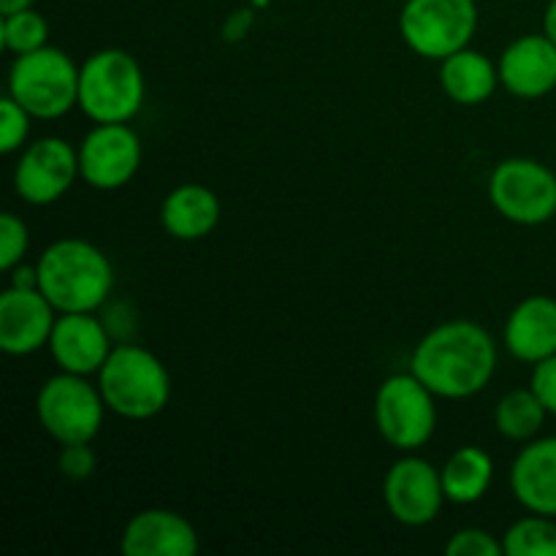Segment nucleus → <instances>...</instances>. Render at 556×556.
Listing matches in <instances>:
<instances>
[{"label": "nucleus", "instance_id": "f257e3e1", "mask_svg": "<svg viewBox=\"0 0 556 556\" xmlns=\"http://www.w3.org/2000/svg\"><path fill=\"white\" fill-rule=\"evenodd\" d=\"M410 372L438 400H470L497 372V342L476 320H445L418 340Z\"/></svg>", "mask_w": 556, "mask_h": 556}, {"label": "nucleus", "instance_id": "f03ea898", "mask_svg": "<svg viewBox=\"0 0 556 556\" xmlns=\"http://www.w3.org/2000/svg\"><path fill=\"white\" fill-rule=\"evenodd\" d=\"M38 288L58 313H98L114 288L109 255L87 239H58L36 264Z\"/></svg>", "mask_w": 556, "mask_h": 556}, {"label": "nucleus", "instance_id": "7ed1b4c3", "mask_svg": "<svg viewBox=\"0 0 556 556\" xmlns=\"http://www.w3.org/2000/svg\"><path fill=\"white\" fill-rule=\"evenodd\" d=\"M109 413L128 421H150L172 400V375L166 364L144 345L119 342L96 375Z\"/></svg>", "mask_w": 556, "mask_h": 556}, {"label": "nucleus", "instance_id": "20e7f679", "mask_svg": "<svg viewBox=\"0 0 556 556\" xmlns=\"http://www.w3.org/2000/svg\"><path fill=\"white\" fill-rule=\"evenodd\" d=\"M144 71L125 49H98L79 65V109L96 125L130 123L144 106Z\"/></svg>", "mask_w": 556, "mask_h": 556}, {"label": "nucleus", "instance_id": "39448f33", "mask_svg": "<svg viewBox=\"0 0 556 556\" xmlns=\"http://www.w3.org/2000/svg\"><path fill=\"white\" fill-rule=\"evenodd\" d=\"M9 96L33 119H60L79 106V65L58 47L16 54L9 68Z\"/></svg>", "mask_w": 556, "mask_h": 556}, {"label": "nucleus", "instance_id": "423d86ee", "mask_svg": "<svg viewBox=\"0 0 556 556\" xmlns=\"http://www.w3.org/2000/svg\"><path fill=\"white\" fill-rule=\"evenodd\" d=\"M106 410L98 383H90L85 375L58 372L36 394L38 424L58 445L92 443Z\"/></svg>", "mask_w": 556, "mask_h": 556}, {"label": "nucleus", "instance_id": "0eeeda50", "mask_svg": "<svg viewBox=\"0 0 556 556\" xmlns=\"http://www.w3.org/2000/svg\"><path fill=\"white\" fill-rule=\"evenodd\" d=\"M438 396L413 372L391 375L375 394V427L402 454L424 448L438 429Z\"/></svg>", "mask_w": 556, "mask_h": 556}, {"label": "nucleus", "instance_id": "6e6552de", "mask_svg": "<svg viewBox=\"0 0 556 556\" xmlns=\"http://www.w3.org/2000/svg\"><path fill=\"white\" fill-rule=\"evenodd\" d=\"M478 30L476 0H405L400 36L418 58L445 60L470 47Z\"/></svg>", "mask_w": 556, "mask_h": 556}, {"label": "nucleus", "instance_id": "1a4fd4ad", "mask_svg": "<svg viewBox=\"0 0 556 556\" xmlns=\"http://www.w3.org/2000/svg\"><path fill=\"white\" fill-rule=\"evenodd\" d=\"M489 201L516 226H543L556 215V174L535 157H505L489 177Z\"/></svg>", "mask_w": 556, "mask_h": 556}, {"label": "nucleus", "instance_id": "9d476101", "mask_svg": "<svg viewBox=\"0 0 556 556\" xmlns=\"http://www.w3.org/2000/svg\"><path fill=\"white\" fill-rule=\"evenodd\" d=\"M79 177V150L60 136H43L20 152L14 193L30 206H49L63 199Z\"/></svg>", "mask_w": 556, "mask_h": 556}, {"label": "nucleus", "instance_id": "9b49d317", "mask_svg": "<svg viewBox=\"0 0 556 556\" xmlns=\"http://www.w3.org/2000/svg\"><path fill=\"white\" fill-rule=\"evenodd\" d=\"M380 492L391 519L405 527L432 525L448 503L440 467L416 454H405L386 470Z\"/></svg>", "mask_w": 556, "mask_h": 556}, {"label": "nucleus", "instance_id": "f8f14e48", "mask_svg": "<svg viewBox=\"0 0 556 556\" xmlns=\"http://www.w3.org/2000/svg\"><path fill=\"white\" fill-rule=\"evenodd\" d=\"M79 174L92 190H119L139 174L141 139L128 123H101L79 141Z\"/></svg>", "mask_w": 556, "mask_h": 556}, {"label": "nucleus", "instance_id": "ddd939ff", "mask_svg": "<svg viewBox=\"0 0 556 556\" xmlns=\"http://www.w3.org/2000/svg\"><path fill=\"white\" fill-rule=\"evenodd\" d=\"M58 315L41 288L9 286L0 293V351L30 356L47 348Z\"/></svg>", "mask_w": 556, "mask_h": 556}, {"label": "nucleus", "instance_id": "4468645a", "mask_svg": "<svg viewBox=\"0 0 556 556\" xmlns=\"http://www.w3.org/2000/svg\"><path fill=\"white\" fill-rule=\"evenodd\" d=\"M47 348L60 372L90 378L112 353V329L96 313H60Z\"/></svg>", "mask_w": 556, "mask_h": 556}, {"label": "nucleus", "instance_id": "2eb2a0df", "mask_svg": "<svg viewBox=\"0 0 556 556\" xmlns=\"http://www.w3.org/2000/svg\"><path fill=\"white\" fill-rule=\"evenodd\" d=\"M500 85L521 101H538L556 90V43L546 33H527L500 54Z\"/></svg>", "mask_w": 556, "mask_h": 556}, {"label": "nucleus", "instance_id": "dca6fc26", "mask_svg": "<svg viewBox=\"0 0 556 556\" xmlns=\"http://www.w3.org/2000/svg\"><path fill=\"white\" fill-rule=\"evenodd\" d=\"M119 552L125 556H193L199 552V532L177 510L147 508L125 525Z\"/></svg>", "mask_w": 556, "mask_h": 556}, {"label": "nucleus", "instance_id": "f3484780", "mask_svg": "<svg viewBox=\"0 0 556 556\" xmlns=\"http://www.w3.org/2000/svg\"><path fill=\"white\" fill-rule=\"evenodd\" d=\"M503 345L516 362L541 364L556 353V299L527 296L510 309L503 329Z\"/></svg>", "mask_w": 556, "mask_h": 556}, {"label": "nucleus", "instance_id": "a211bd4d", "mask_svg": "<svg viewBox=\"0 0 556 556\" xmlns=\"http://www.w3.org/2000/svg\"><path fill=\"white\" fill-rule=\"evenodd\" d=\"M508 483L521 508L556 519V434L525 443L510 465Z\"/></svg>", "mask_w": 556, "mask_h": 556}, {"label": "nucleus", "instance_id": "6ab92c4d", "mask_svg": "<svg viewBox=\"0 0 556 556\" xmlns=\"http://www.w3.org/2000/svg\"><path fill=\"white\" fill-rule=\"evenodd\" d=\"M223 215L220 199L201 182H185L174 188L161 204V226L179 242H199L217 228Z\"/></svg>", "mask_w": 556, "mask_h": 556}, {"label": "nucleus", "instance_id": "aec40b11", "mask_svg": "<svg viewBox=\"0 0 556 556\" xmlns=\"http://www.w3.org/2000/svg\"><path fill=\"white\" fill-rule=\"evenodd\" d=\"M440 87L459 106H481L497 92L500 68L489 54L465 47L440 60Z\"/></svg>", "mask_w": 556, "mask_h": 556}, {"label": "nucleus", "instance_id": "412c9836", "mask_svg": "<svg viewBox=\"0 0 556 556\" xmlns=\"http://www.w3.org/2000/svg\"><path fill=\"white\" fill-rule=\"evenodd\" d=\"M445 500L454 505H472L486 497L494 483V459L478 445H462L440 467Z\"/></svg>", "mask_w": 556, "mask_h": 556}, {"label": "nucleus", "instance_id": "4be33fe9", "mask_svg": "<svg viewBox=\"0 0 556 556\" xmlns=\"http://www.w3.org/2000/svg\"><path fill=\"white\" fill-rule=\"evenodd\" d=\"M548 410L541 396L530 389H514L494 407V429L510 443H530L541 434Z\"/></svg>", "mask_w": 556, "mask_h": 556}, {"label": "nucleus", "instance_id": "5701e85b", "mask_svg": "<svg viewBox=\"0 0 556 556\" xmlns=\"http://www.w3.org/2000/svg\"><path fill=\"white\" fill-rule=\"evenodd\" d=\"M505 556H556V519L530 514L514 521L503 535Z\"/></svg>", "mask_w": 556, "mask_h": 556}, {"label": "nucleus", "instance_id": "b1692460", "mask_svg": "<svg viewBox=\"0 0 556 556\" xmlns=\"http://www.w3.org/2000/svg\"><path fill=\"white\" fill-rule=\"evenodd\" d=\"M0 43L9 54H27L49 43V22L36 9L3 14L0 22Z\"/></svg>", "mask_w": 556, "mask_h": 556}, {"label": "nucleus", "instance_id": "393cba45", "mask_svg": "<svg viewBox=\"0 0 556 556\" xmlns=\"http://www.w3.org/2000/svg\"><path fill=\"white\" fill-rule=\"evenodd\" d=\"M30 125L33 114L5 92V98L0 101V152L3 155H14V152L25 150Z\"/></svg>", "mask_w": 556, "mask_h": 556}, {"label": "nucleus", "instance_id": "a878e982", "mask_svg": "<svg viewBox=\"0 0 556 556\" xmlns=\"http://www.w3.org/2000/svg\"><path fill=\"white\" fill-rule=\"evenodd\" d=\"M27 250H30L27 223L14 212H3L0 217V269L11 271L16 264H22Z\"/></svg>", "mask_w": 556, "mask_h": 556}, {"label": "nucleus", "instance_id": "bb28decb", "mask_svg": "<svg viewBox=\"0 0 556 556\" xmlns=\"http://www.w3.org/2000/svg\"><path fill=\"white\" fill-rule=\"evenodd\" d=\"M445 554L448 556H500L503 552V541L494 538L492 532L478 530V527H465L451 541L445 543Z\"/></svg>", "mask_w": 556, "mask_h": 556}, {"label": "nucleus", "instance_id": "cd10ccee", "mask_svg": "<svg viewBox=\"0 0 556 556\" xmlns=\"http://www.w3.org/2000/svg\"><path fill=\"white\" fill-rule=\"evenodd\" d=\"M96 467H98V456L96 451L90 448V443L60 445L58 470L63 472L68 481H87V478L96 472Z\"/></svg>", "mask_w": 556, "mask_h": 556}, {"label": "nucleus", "instance_id": "c85d7f7f", "mask_svg": "<svg viewBox=\"0 0 556 556\" xmlns=\"http://www.w3.org/2000/svg\"><path fill=\"white\" fill-rule=\"evenodd\" d=\"M530 386L541 396L543 405H546L548 416H556V353L552 358H546V362L532 367Z\"/></svg>", "mask_w": 556, "mask_h": 556}, {"label": "nucleus", "instance_id": "c756f323", "mask_svg": "<svg viewBox=\"0 0 556 556\" xmlns=\"http://www.w3.org/2000/svg\"><path fill=\"white\" fill-rule=\"evenodd\" d=\"M250 27H253V11L250 9L233 11V14L226 20V25H223V38L231 43L242 41V38L250 33Z\"/></svg>", "mask_w": 556, "mask_h": 556}, {"label": "nucleus", "instance_id": "7c9ffc66", "mask_svg": "<svg viewBox=\"0 0 556 556\" xmlns=\"http://www.w3.org/2000/svg\"><path fill=\"white\" fill-rule=\"evenodd\" d=\"M9 277H11L9 286L38 288V269H36V266H27L25 261H22V264H16L14 269L9 271Z\"/></svg>", "mask_w": 556, "mask_h": 556}, {"label": "nucleus", "instance_id": "2f4dec72", "mask_svg": "<svg viewBox=\"0 0 556 556\" xmlns=\"http://www.w3.org/2000/svg\"><path fill=\"white\" fill-rule=\"evenodd\" d=\"M543 33L556 43V0H548L546 14H543Z\"/></svg>", "mask_w": 556, "mask_h": 556}, {"label": "nucleus", "instance_id": "473e14b6", "mask_svg": "<svg viewBox=\"0 0 556 556\" xmlns=\"http://www.w3.org/2000/svg\"><path fill=\"white\" fill-rule=\"evenodd\" d=\"M25 9H33V0H0V14H14Z\"/></svg>", "mask_w": 556, "mask_h": 556}]
</instances>
